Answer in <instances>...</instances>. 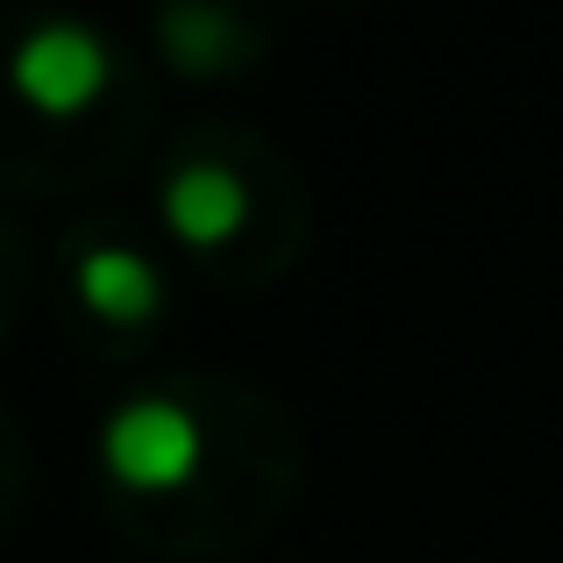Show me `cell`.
Returning <instances> with one entry per match:
<instances>
[{"label":"cell","instance_id":"6da1fadb","mask_svg":"<svg viewBox=\"0 0 563 563\" xmlns=\"http://www.w3.org/2000/svg\"><path fill=\"white\" fill-rule=\"evenodd\" d=\"M207 464V428L186 399L165 393H129L122 407L100 421V471H108L122 493L143 499H165L186 493Z\"/></svg>","mask_w":563,"mask_h":563},{"label":"cell","instance_id":"7a4b0ae2","mask_svg":"<svg viewBox=\"0 0 563 563\" xmlns=\"http://www.w3.org/2000/svg\"><path fill=\"white\" fill-rule=\"evenodd\" d=\"M108 79H114L108 36L86 29V22H71V14L22 29V43L8 51L14 100H22L29 114H43V122H79V114L108 93Z\"/></svg>","mask_w":563,"mask_h":563},{"label":"cell","instance_id":"3957f363","mask_svg":"<svg viewBox=\"0 0 563 563\" xmlns=\"http://www.w3.org/2000/svg\"><path fill=\"white\" fill-rule=\"evenodd\" d=\"M157 207H165V229L186 250H221L250 229V179L214 165V157H186V165H172Z\"/></svg>","mask_w":563,"mask_h":563},{"label":"cell","instance_id":"277c9868","mask_svg":"<svg viewBox=\"0 0 563 563\" xmlns=\"http://www.w3.org/2000/svg\"><path fill=\"white\" fill-rule=\"evenodd\" d=\"M71 300L86 307L93 321H114V329H136L165 307V278L143 250L129 243H86L71 257Z\"/></svg>","mask_w":563,"mask_h":563},{"label":"cell","instance_id":"5b68a950","mask_svg":"<svg viewBox=\"0 0 563 563\" xmlns=\"http://www.w3.org/2000/svg\"><path fill=\"white\" fill-rule=\"evenodd\" d=\"M157 36H165L172 65L192 71V79L229 71L235 57H243V22H235L229 8H172L165 22H157Z\"/></svg>","mask_w":563,"mask_h":563}]
</instances>
